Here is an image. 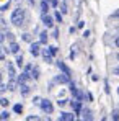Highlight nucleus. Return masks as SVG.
Listing matches in <instances>:
<instances>
[{"instance_id": "nucleus-32", "label": "nucleus", "mask_w": 119, "mask_h": 121, "mask_svg": "<svg viewBox=\"0 0 119 121\" xmlns=\"http://www.w3.org/2000/svg\"><path fill=\"white\" fill-rule=\"evenodd\" d=\"M57 105H59V106H64V105H67V100H59Z\"/></svg>"}, {"instance_id": "nucleus-18", "label": "nucleus", "mask_w": 119, "mask_h": 121, "mask_svg": "<svg viewBox=\"0 0 119 121\" xmlns=\"http://www.w3.org/2000/svg\"><path fill=\"white\" fill-rule=\"evenodd\" d=\"M39 43L41 44H46V43H47V33H46V31H42L39 35Z\"/></svg>"}, {"instance_id": "nucleus-2", "label": "nucleus", "mask_w": 119, "mask_h": 121, "mask_svg": "<svg viewBox=\"0 0 119 121\" xmlns=\"http://www.w3.org/2000/svg\"><path fill=\"white\" fill-rule=\"evenodd\" d=\"M41 108H42V111L47 113V115H51V113L54 111V106H52V103H51L49 100H42L41 101Z\"/></svg>"}, {"instance_id": "nucleus-15", "label": "nucleus", "mask_w": 119, "mask_h": 121, "mask_svg": "<svg viewBox=\"0 0 119 121\" xmlns=\"http://www.w3.org/2000/svg\"><path fill=\"white\" fill-rule=\"evenodd\" d=\"M29 75H31L33 79H39V69H38V67H33V69L29 70Z\"/></svg>"}, {"instance_id": "nucleus-34", "label": "nucleus", "mask_w": 119, "mask_h": 121, "mask_svg": "<svg viewBox=\"0 0 119 121\" xmlns=\"http://www.w3.org/2000/svg\"><path fill=\"white\" fill-rule=\"evenodd\" d=\"M5 59V54H3V51H0V60Z\"/></svg>"}, {"instance_id": "nucleus-30", "label": "nucleus", "mask_w": 119, "mask_h": 121, "mask_svg": "<svg viewBox=\"0 0 119 121\" xmlns=\"http://www.w3.org/2000/svg\"><path fill=\"white\" fill-rule=\"evenodd\" d=\"M26 120H28V121H38V120H39V116H28Z\"/></svg>"}, {"instance_id": "nucleus-12", "label": "nucleus", "mask_w": 119, "mask_h": 121, "mask_svg": "<svg viewBox=\"0 0 119 121\" xmlns=\"http://www.w3.org/2000/svg\"><path fill=\"white\" fill-rule=\"evenodd\" d=\"M18 51H20V46L13 41V43H10V52L12 54H18Z\"/></svg>"}, {"instance_id": "nucleus-26", "label": "nucleus", "mask_w": 119, "mask_h": 121, "mask_svg": "<svg viewBox=\"0 0 119 121\" xmlns=\"http://www.w3.org/2000/svg\"><path fill=\"white\" fill-rule=\"evenodd\" d=\"M0 105L2 106H8V100L7 98H0Z\"/></svg>"}, {"instance_id": "nucleus-25", "label": "nucleus", "mask_w": 119, "mask_h": 121, "mask_svg": "<svg viewBox=\"0 0 119 121\" xmlns=\"http://www.w3.org/2000/svg\"><path fill=\"white\" fill-rule=\"evenodd\" d=\"M5 36H7V39L10 41V43H13V41H15V38H13V35H12V33H7Z\"/></svg>"}, {"instance_id": "nucleus-23", "label": "nucleus", "mask_w": 119, "mask_h": 121, "mask_svg": "<svg viewBox=\"0 0 119 121\" xmlns=\"http://www.w3.org/2000/svg\"><path fill=\"white\" fill-rule=\"evenodd\" d=\"M16 65H23V56H20V54H18V57H16Z\"/></svg>"}, {"instance_id": "nucleus-10", "label": "nucleus", "mask_w": 119, "mask_h": 121, "mask_svg": "<svg viewBox=\"0 0 119 121\" xmlns=\"http://www.w3.org/2000/svg\"><path fill=\"white\" fill-rule=\"evenodd\" d=\"M29 77H31V75H29V72H26V70H25L20 77H18V83H26V80H28Z\"/></svg>"}, {"instance_id": "nucleus-22", "label": "nucleus", "mask_w": 119, "mask_h": 121, "mask_svg": "<svg viewBox=\"0 0 119 121\" xmlns=\"http://www.w3.org/2000/svg\"><path fill=\"white\" fill-rule=\"evenodd\" d=\"M13 111H15V113H21V111H23V106H21V105H15V106H13Z\"/></svg>"}, {"instance_id": "nucleus-37", "label": "nucleus", "mask_w": 119, "mask_h": 121, "mask_svg": "<svg viewBox=\"0 0 119 121\" xmlns=\"http://www.w3.org/2000/svg\"><path fill=\"white\" fill-rule=\"evenodd\" d=\"M0 82H2V72H0Z\"/></svg>"}, {"instance_id": "nucleus-6", "label": "nucleus", "mask_w": 119, "mask_h": 121, "mask_svg": "<svg viewBox=\"0 0 119 121\" xmlns=\"http://www.w3.org/2000/svg\"><path fill=\"white\" fill-rule=\"evenodd\" d=\"M42 23H44L47 28H51V26L54 25V20H52V17H49L47 13H42Z\"/></svg>"}, {"instance_id": "nucleus-39", "label": "nucleus", "mask_w": 119, "mask_h": 121, "mask_svg": "<svg viewBox=\"0 0 119 121\" xmlns=\"http://www.w3.org/2000/svg\"><path fill=\"white\" fill-rule=\"evenodd\" d=\"M118 93H119V88H118Z\"/></svg>"}, {"instance_id": "nucleus-31", "label": "nucleus", "mask_w": 119, "mask_h": 121, "mask_svg": "<svg viewBox=\"0 0 119 121\" xmlns=\"http://www.w3.org/2000/svg\"><path fill=\"white\" fill-rule=\"evenodd\" d=\"M51 52H52V56L57 54V48H56V46H51Z\"/></svg>"}, {"instance_id": "nucleus-3", "label": "nucleus", "mask_w": 119, "mask_h": 121, "mask_svg": "<svg viewBox=\"0 0 119 121\" xmlns=\"http://www.w3.org/2000/svg\"><path fill=\"white\" fill-rule=\"evenodd\" d=\"M69 82H70V75L60 74V75H57V77L52 80V83H69Z\"/></svg>"}, {"instance_id": "nucleus-13", "label": "nucleus", "mask_w": 119, "mask_h": 121, "mask_svg": "<svg viewBox=\"0 0 119 121\" xmlns=\"http://www.w3.org/2000/svg\"><path fill=\"white\" fill-rule=\"evenodd\" d=\"M7 69H8V72H10V79H15V77H16V72H15V67H13V65H12V64L8 62V64H7Z\"/></svg>"}, {"instance_id": "nucleus-16", "label": "nucleus", "mask_w": 119, "mask_h": 121, "mask_svg": "<svg viewBox=\"0 0 119 121\" xmlns=\"http://www.w3.org/2000/svg\"><path fill=\"white\" fill-rule=\"evenodd\" d=\"M41 12H42V13H47V12H49V3H47V0H42V2H41Z\"/></svg>"}, {"instance_id": "nucleus-7", "label": "nucleus", "mask_w": 119, "mask_h": 121, "mask_svg": "<svg viewBox=\"0 0 119 121\" xmlns=\"http://www.w3.org/2000/svg\"><path fill=\"white\" fill-rule=\"evenodd\" d=\"M59 120H62V121H74L75 120V115H72V113H60Z\"/></svg>"}, {"instance_id": "nucleus-29", "label": "nucleus", "mask_w": 119, "mask_h": 121, "mask_svg": "<svg viewBox=\"0 0 119 121\" xmlns=\"http://www.w3.org/2000/svg\"><path fill=\"white\" fill-rule=\"evenodd\" d=\"M113 120H119V111H113Z\"/></svg>"}, {"instance_id": "nucleus-4", "label": "nucleus", "mask_w": 119, "mask_h": 121, "mask_svg": "<svg viewBox=\"0 0 119 121\" xmlns=\"http://www.w3.org/2000/svg\"><path fill=\"white\" fill-rule=\"evenodd\" d=\"M29 52L36 57V56H39V52H41V46H39V43H31V48H29Z\"/></svg>"}, {"instance_id": "nucleus-14", "label": "nucleus", "mask_w": 119, "mask_h": 121, "mask_svg": "<svg viewBox=\"0 0 119 121\" xmlns=\"http://www.w3.org/2000/svg\"><path fill=\"white\" fill-rule=\"evenodd\" d=\"M57 65H59V69L64 72V74H67V75H70V70H69V67L64 64V62H57Z\"/></svg>"}, {"instance_id": "nucleus-24", "label": "nucleus", "mask_w": 119, "mask_h": 121, "mask_svg": "<svg viewBox=\"0 0 119 121\" xmlns=\"http://www.w3.org/2000/svg\"><path fill=\"white\" fill-rule=\"evenodd\" d=\"M41 101H42V98H39V97H34L33 103H34V105H39V106H41Z\"/></svg>"}, {"instance_id": "nucleus-17", "label": "nucleus", "mask_w": 119, "mask_h": 121, "mask_svg": "<svg viewBox=\"0 0 119 121\" xmlns=\"http://www.w3.org/2000/svg\"><path fill=\"white\" fill-rule=\"evenodd\" d=\"M15 87H16V82H15V79H10V82L7 83V88H8L10 92H13V90H15Z\"/></svg>"}, {"instance_id": "nucleus-40", "label": "nucleus", "mask_w": 119, "mask_h": 121, "mask_svg": "<svg viewBox=\"0 0 119 121\" xmlns=\"http://www.w3.org/2000/svg\"><path fill=\"white\" fill-rule=\"evenodd\" d=\"M118 15H119V12H118Z\"/></svg>"}, {"instance_id": "nucleus-9", "label": "nucleus", "mask_w": 119, "mask_h": 121, "mask_svg": "<svg viewBox=\"0 0 119 121\" xmlns=\"http://www.w3.org/2000/svg\"><path fill=\"white\" fill-rule=\"evenodd\" d=\"M82 120H93L91 111H90V110H86V108H83V110H82Z\"/></svg>"}, {"instance_id": "nucleus-5", "label": "nucleus", "mask_w": 119, "mask_h": 121, "mask_svg": "<svg viewBox=\"0 0 119 121\" xmlns=\"http://www.w3.org/2000/svg\"><path fill=\"white\" fill-rule=\"evenodd\" d=\"M42 56H44V62H47V64L52 62V52H51V48L42 49Z\"/></svg>"}, {"instance_id": "nucleus-8", "label": "nucleus", "mask_w": 119, "mask_h": 121, "mask_svg": "<svg viewBox=\"0 0 119 121\" xmlns=\"http://www.w3.org/2000/svg\"><path fill=\"white\" fill-rule=\"evenodd\" d=\"M20 92L23 97H26V95H29V92H31V88L26 85V83H20Z\"/></svg>"}, {"instance_id": "nucleus-11", "label": "nucleus", "mask_w": 119, "mask_h": 121, "mask_svg": "<svg viewBox=\"0 0 119 121\" xmlns=\"http://www.w3.org/2000/svg\"><path fill=\"white\" fill-rule=\"evenodd\" d=\"M72 108L78 113V111H82V100H74L72 101Z\"/></svg>"}, {"instance_id": "nucleus-28", "label": "nucleus", "mask_w": 119, "mask_h": 121, "mask_svg": "<svg viewBox=\"0 0 119 121\" xmlns=\"http://www.w3.org/2000/svg\"><path fill=\"white\" fill-rule=\"evenodd\" d=\"M56 20L59 21V23H62V15H60V12H56Z\"/></svg>"}, {"instance_id": "nucleus-36", "label": "nucleus", "mask_w": 119, "mask_h": 121, "mask_svg": "<svg viewBox=\"0 0 119 121\" xmlns=\"http://www.w3.org/2000/svg\"><path fill=\"white\" fill-rule=\"evenodd\" d=\"M0 25H3V20H2V17H0Z\"/></svg>"}, {"instance_id": "nucleus-38", "label": "nucleus", "mask_w": 119, "mask_h": 121, "mask_svg": "<svg viewBox=\"0 0 119 121\" xmlns=\"http://www.w3.org/2000/svg\"><path fill=\"white\" fill-rule=\"evenodd\" d=\"M116 57H118V60H119V52H118V56H116Z\"/></svg>"}, {"instance_id": "nucleus-33", "label": "nucleus", "mask_w": 119, "mask_h": 121, "mask_svg": "<svg viewBox=\"0 0 119 121\" xmlns=\"http://www.w3.org/2000/svg\"><path fill=\"white\" fill-rule=\"evenodd\" d=\"M113 74H116V75H119V65H118V67H114V69H113Z\"/></svg>"}, {"instance_id": "nucleus-19", "label": "nucleus", "mask_w": 119, "mask_h": 121, "mask_svg": "<svg viewBox=\"0 0 119 121\" xmlns=\"http://www.w3.org/2000/svg\"><path fill=\"white\" fill-rule=\"evenodd\" d=\"M21 38H23V41H26V43H31V41H33V36H31L29 33H23Z\"/></svg>"}, {"instance_id": "nucleus-20", "label": "nucleus", "mask_w": 119, "mask_h": 121, "mask_svg": "<svg viewBox=\"0 0 119 121\" xmlns=\"http://www.w3.org/2000/svg\"><path fill=\"white\" fill-rule=\"evenodd\" d=\"M8 118H10V113L8 111H2L0 113V120H8Z\"/></svg>"}, {"instance_id": "nucleus-1", "label": "nucleus", "mask_w": 119, "mask_h": 121, "mask_svg": "<svg viewBox=\"0 0 119 121\" xmlns=\"http://www.w3.org/2000/svg\"><path fill=\"white\" fill-rule=\"evenodd\" d=\"M23 21H25V10H23V8H16V10H13V13H12V25H15V26H21Z\"/></svg>"}, {"instance_id": "nucleus-27", "label": "nucleus", "mask_w": 119, "mask_h": 121, "mask_svg": "<svg viewBox=\"0 0 119 121\" xmlns=\"http://www.w3.org/2000/svg\"><path fill=\"white\" fill-rule=\"evenodd\" d=\"M5 90H8V88H7V85H3V83L0 82V95H2V93H3Z\"/></svg>"}, {"instance_id": "nucleus-35", "label": "nucleus", "mask_w": 119, "mask_h": 121, "mask_svg": "<svg viewBox=\"0 0 119 121\" xmlns=\"http://www.w3.org/2000/svg\"><path fill=\"white\" fill-rule=\"evenodd\" d=\"M114 43H116V46H118V48H119V36H118V38H116V41H114Z\"/></svg>"}, {"instance_id": "nucleus-21", "label": "nucleus", "mask_w": 119, "mask_h": 121, "mask_svg": "<svg viewBox=\"0 0 119 121\" xmlns=\"http://www.w3.org/2000/svg\"><path fill=\"white\" fill-rule=\"evenodd\" d=\"M60 13H67V3H65V2H62V3H60V10H59Z\"/></svg>"}]
</instances>
